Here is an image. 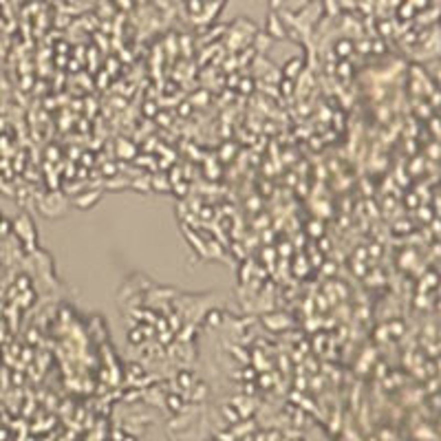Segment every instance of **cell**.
Returning <instances> with one entry per match:
<instances>
[{
	"label": "cell",
	"mask_w": 441,
	"mask_h": 441,
	"mask_svg": "<svg viewBox=\"0 0 441 441\" xmlns=\"http://www.w3.org/2000/svg\"><path fill=\"white\" fill-rule=\"evenodd\" d=\"M296 441H305V439H296Z\"/></svg>",
	"instance_id": "1"
}]
</instances>
